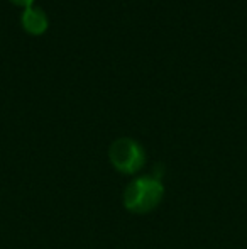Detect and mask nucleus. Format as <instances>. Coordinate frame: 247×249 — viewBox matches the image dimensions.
Segmentation results:
<instances>
[{
	"label": "nucleus",
	"instance_id": "nucleus-1",
	"mask_svg": "<svg viewBox=\"0 0 247 249\" xmlns=\"http://www.w3.org/2000/svg\"><path fill=\"white\" fill-rule=\"evenodd\" d=\"M165 197V185L159 178H134L124 190V207L132 213H149L161 203Z\"/></svg>",
	"mask_w": 247,
	"mask_h": 249
},
{
	"label": "nucleus",
	"instance_id": "nucleus-2",
	"mask_svg": "<svg viewBox=\"0 0 247 249\" xmlns=\"http://www.w3.org/2000/svg\"><path fill=\"white\" fill-rule=\"evenodd\" d=\"M109 160L117 171L134 175L146 164V151L132 138H119L110 144Z\"/></svg>",
	"mask_w": 247,
	"mask_h": 249
},
{
	"label": "nucleus",
	"instance_id": "nucleus-4",
	"mask_svg": "<svg viewBox=\"0 0 247 249\" xmlns=\"http://www.w3.org/2000/svg\"><path fill=\"white\" fill-rule=\"evenodd\" d=\"M10 2L16 3V5H19V7H24V9H26V7H29V5H34V2H36V0H10Z\"/></svg>",
	"mask_w": 247,
	"mask_h": 249
},
{
	"label": "nucleus",
	"instance_id": "nucleus-3",
	"mask_svg": "<svg viewBox=\"0 0 247 249\" xmlns=\"http://www.w3.org/2000/svg\"><path fill=\"white\" fill-rule=\"evenodd\" d=\"M20 24H22L24 31L27 34H31V36H41L49 27V19H48V14L41 7L29 5L24 9L22 16H20Z\"/></svg>",
	"mask_w": 247,
	"mask_h": 249
}]
</instances>
